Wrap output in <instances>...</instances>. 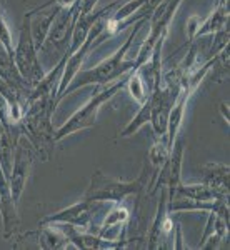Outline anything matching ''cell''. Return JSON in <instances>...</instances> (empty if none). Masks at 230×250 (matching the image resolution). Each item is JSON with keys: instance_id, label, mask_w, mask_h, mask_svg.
<instances>
[{"instance_id": "44dd1931", "label": "cell", "mask_w": 230, "mask_h": 250, "mask_svg": "<svg viewBox=\"0 0 230 250\" xmlns=\"http://www.w3.org/2000/svg\"><path fill=\"white\" fill-rule=\"evenodd\" d=\"M173 227H175V242H173L172 244V247L173 249H187V245L184 244V235H182V229H180V224H175L173 225Z\"/></svg>"}, {"instance_id": "9c48e42d", "label": "cell", "mask_w": 230, "mask_h": 250, "mask_svg": "<svg viewBox=\"0 0 230 250\" xmlns=\"http://www.w3.org/2000/svg\"><path fill=\"white\" fill-rule=\"evenodd\" d=\"M0 217H2L3 225V237L10 239L17 232L20 225V217L17 202H15L14 195H12L9 175L3 170L2 164H0Z\"/></svg>"}, {"instance_id": "7402d4cb", "label": "cell", "mask_w": 230, "mask_h": 250, "mask_svg": "<svg viewBox=\"0 0 230 250\" xmlns=\"http://www.w3.org/2000/svg\"><path fill=\"white\" fill-rule=\"evenodd\" d=\"M219 112H220V115H222V119H224V122L229 125V119H230V115H229V102H220L219 104Z\"/></svg>"}, {"instance_id": "8fae6325", "label": "cell", "mask_w": 230, "mask_h": 250, "mask_svg": "<svg viewBox=\"0 0 230 250\" xmlns=\"http://www.w3.org/2000/svg\"><path fill=\"white\" fill-rule=\"evenodd\" d=\"M160 190V199L159 204H157V212L155 217L152 220V225L148 229L147 233V242H145V247L148 250H159V249H165L164 244V235H162V225H164V219L167 217L168 212V195H167V187L159 188Z\"/></svg>"}, {"instance_id": "52a82bcc", "label": "cell", "mask_w": 230, "mask_h": 250, "mask_svg": "<svg viewBox=\"0 0 230 250\" xmlns=\"http://www.w3.org/2000/svg\"><path fill=\"white\" fill-rule=\"evenodd\" d=\"M34 159H35L34 147L29 144V140H27L25 137L20 135V139L17 140L15 148H14V165H12V172L9 173L12 195H14V200L17 204L27 187V180H29L32 167H34Z\"/></svg>"}, {"instance_id": "ac0fdd59", "label": "cell", "mask_w": 230, "mask_h": 250, "mask_svg": "<svg viewBox=\"0 0 230 250\" xmlns=\"http://www.w3.org/2000/svg\"><path fill=\"white\" fill-rule=\"evenodd\" d=\"M0 50L7 52L12 59H14V39H12V34L9 30V25H7L5 19H3L2 12H0Z\"/></svg>"}, {"instance_id": "d6986e66", "label": "cell", "mask_w": 230, "mask_h": 250, "mask_svg": "<svg viewBox=\"0 0 230 250\" xmlns=\"http://www.w3.org/2000/svg\"><path fill=\"white\" fill-rule=\"evenodd\" d=\"M212 37H213V43H212L210 50H209V59H213L215 55H219L224 48L229 47V37H230L229 27H225V29L215 32Z\"/></svg>"}, {"instance_id": "277c9868", "label": "cell", "mask_w": 230, "mask_h": 250, "mask_svg": "<svg viewBox=\"0 0 230 250\" xmlns=\"http://www.w3.org/2000/svg\"><path fill=\"white\" fill-rule=\"evenodd\" d=\"M127 77L128 74L120 80H117V82L110 83V85H104V88H99L65 124H62L55 130V140L60 142V140H63L68 135L94 127L97 124V117H99L100 108H102V105H105L107 102H110L117 94H120V90H124L125 83H127Z\"/></svg>"}, {"instance_id": "9a60e30c", "label": "cell", "mask_w": 230, "mask_h": 250, "mask_svg": "<svg viewBox=\"0 0 230 250\" xmlns=\"http://www.w3.org/2000/svg\"><path fill=\"white\" fill-rule=\"evenodd\" d=\"M172 197H188V199H195V200H219V199H229V197H224L220 193H217L213 188H210L205 184H190L185 185L184 182L175 188ZM168 197V199H172Z\"/></svg>"}, {"instance_id": "5bb4252c", "label": "cell", "mask_w": 230, "mask_h": 250, "mask_svg": "<svg viewBox=\"0 0 230 250\" xmlns=\"http://www.w3.org/2000/svg\"><path fill=\"white\" fill-rule=\"evenodd\" d=\"M229 27V5L225 3H217L215 10L212 12L205 20H202L199 30L195 34V40L205 35H213L215 32Z\"/></svg>"}, {"instance_id": "7c38bea8", "label": "cell", "mask_w": 230, "mask_h": 250, "mask_svg": "<svg viewBox=\"0 0 230 250\" xmlns=\"http://www.w3.org/2000/svg\"><path fill=\"white\" fill-rule=\"evenodd\" d=\"M229 164L209 162L200 170V182L209 185L217 193L229 197V177H230Z\"/></svg>"}, {"instance_id": "e0dca14e", "label": "cell", "mask_w": 230, "mask_h": 250, "mask_svg": "<svg viewBox=\"0 0 230 250\" xmlns=\"http://www.w3.org/2000/svg\"><path fill=\"white\" fill-rule=\"evenodd\" d=\"M125 88L128 90V94H130L132 99H134L137 104H140V105H142L145 100L148 99V92H147V88H145V83H144L142 77H140L137 67L130 72V74H128Z\"/></svg>"}, {"instance_id": "4fadbf2b", "label": "cell", "mask_w": 230, "mask_h": 250, "mask_svg": "<svg viewBox=\"0 0 230 250\" xmlns=\"http://www.w3.org/2000/svg\"><path fill=\"white\" fill-rule=\"evenodd\" d=\"M39 247L43 250H63L70 247L65 233L60 230L57 224H42L37 230Z\"/></svg>"}, {"instance_id": "2e32d148", "label": "cell", "mask_w": 230, "mask_h": 250, "mask_svg": "<svg viewBox=\"0 0 230 250\" xmlns=\"http://www.w3.org/2000/svg\"><path fill=\"white\" fill-rule=\"evenodd\" d=\"M14 148L15 145L12 142L9 130L0 120V164L7 175L12 172V165H14Z\"/></svg>"}, {"instance_id": "5b68a950", "label": "cell", "mask_w": 230, "mask_h": 250, "mask_svg": "<svg viewBox=\"0 0 230 250\" xmlns=\"http://www.w3.org/2000/svg\"><path fill=\"white\" fill-rule=\"evenodd\" d=\"M39 48L35 45L34 35H32V10L23 15L22 25L19 32V42L15 45L14 62L19 74L29 85L34 88L37 83L45 77L47 72L43 70L42 63L39 60Z\"/></svg>"}, {"instance_id": "30bf717a", "label": "cell", "mask_w": 230, "mask_h": 250, "mask_svg": "<svg viewBox=\"0 0 230 250\" xmlns=\"http://www.w3.org/2000/svg\"><path fill=\"white\" fill-rule=\"evenodd\" d=\"M227 240H229V220L215 212H209L207 225H205L200 244L197 249H205V250L219 249L220 245H225Z\"/></svg>"}, {"instance_id": "6da1fadb", "label": "cell", "mask_w": 230, "mask_h": 250, "mask_svg": "<svg viewBox=\"0 0 230 250\" xmlns=\"http://www.w3.org/2000/svg\"><path fill=\"white\" fill-rule=\"evenodd\" d=\"M145 23H147V19H142V20H139V22H135L134 30L128 34V37L125 39V42L117 48L110 57H107L100 63H97L95 67L77 72V75L67 85V88L63 90V94L60 95V100L65 99L67 95L74 94V92H77L82 87L110 85V83H114V82H117V80L125 77L127 74H130L135 67H139L135 57L128 59V54H130L132 45H134V40L137 39V35H139V32L142 30V27L145 25Z\"/></svg>"}, {"instance_id": "ffe728a7", "label": "cell", "mask_w": 230, "mask_h": 250, "mask_svg": "<svg viewBox=\"0 0 230 250\" xmlns=\"http://www.w3.org/2000/svg\"><path fill=\"white\" fill-rule=\"evenodd\" d=\"M200 17L199 15H192L190 19L187 20V39L188 42H195V34L199 30V25H200Z\"/></svg>"}, {"instance_id": "3957f363", "label": "cell", "mask_w": 230, "mask_h": 250, "mask_svg": "<svg viewBox=\"0 0 230 250\" xmlns=\"http://www.w3.org/2000/svg\"><path fill=\"white\" fill-rule=\"evenodd\" d=\"M148 173L147 168H142L140 175L135 180H120L115 177H110L107 173L97 170L90 177V184H88L84 199L88 200H100V202L108 204H122L125 199L134 195H140L145 187H147Z\"/></svg>"}, {"instance_id": "8992f818", "label": "cell", "mask_w": 230, "mask_h": 250, "mask_svg": "<svg viewBox=\"0 0 230 250\" xmlns=\"http://www.w3.org/2000/svg\"><path fill=\"white\" fill-rule=\"evenodd\" d=\"M112 204L108 202H100V200H88L82 199L79 202L68 205L65 208L48 213L39 222V225L42 224H68L72 227L79 229V230L85 232H97L99 225L95 224V220L100 215H105V212L110 208Z\"/></svg>"}, {"instance_id": "7a4b0ae2", "label": "cell", "mask_w": 230, "mask_h": 250, "mask_svg": "<svg viewBox=\"0 0 230 250\" xmlns=\"http://www.w3.org/2000/svg\"><path fill=\"white\" fill-rule=\"evenodd\" d=\"M59 104L54 97L43 95L35 100H30L27 104L25 114L20 120V132L29 140V144L34 147L35 155L40 157V160L47 162L50 160L55 148V128L52 125L55 107Z\"/></svg>"}, {"instance_id": "ba28073f", "label": "cell", "mask_w": 230, "mask_h": 250, "mask_svg": "<svg viewBox=\"0 0 230 250\" xmlns=\"http://www.w3.org/2000/svg\"><path fill=\"white\" fill-rule=\"evenodd\" d=\"M79 2L80 0H77L74 5L63 7V9H60L57 12L50 29H48L47 37L43 40L42 48L50 45L62 52V55L65 54L68 43H70L72 30H74V25H75L77 19H79ZM42 48H40V50H42Z\"/></svg>"}]
</instances>
